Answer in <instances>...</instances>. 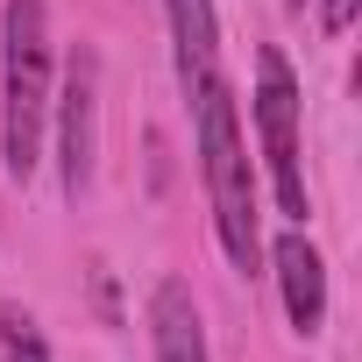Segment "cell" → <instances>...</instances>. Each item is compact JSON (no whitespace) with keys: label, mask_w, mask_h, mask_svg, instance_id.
<instances>
[{"label":"cell","mask_w":362,"mask_h":362,"mask_svg":"<svg viewBox=\"0 0 362 362\" xmlns=\"http://www.w3.org/2000/svg\"><path fill=\"white\" fill-rule=\"evenodd\" d=\"M199 170H206V199H214V228H221V249L228 263L249 277L263 242H256V177H249V149H242V121H235V93L228 78H214L199 100Z\"/></svg>","instance_id":"1"},{"label":"cell","mask_w":362,"mask_h":362,"mask_svg":"<svg viewBox=\"0 0 362 362\" xmlns=\"http://www.w3.org/2000/svg\"><path fill=\"white\" fill-rule=\"evenodd\" d=\"M50 121V15L43 0H8V78H0V156L8 177H36Z\"/></svg>","instance_id":"2"},{"label":"cell","mask_w":362,"mask_h":362,"mask_svg":"<svg viewBox=\"0 0 362 362\" xmlns=\"http://www.w3.org/2000/svg\"><path fill=\"white\" fill-rule=\"evenodd\" d=\"M256 71H263V86H256V135H263V156H270V185H277V206L291 214V221H305V170H298V78H291V64H284V50H256Z\"/></svg>","instance_id":"3"},{"label":"cell","mask_w":362,"mask_h":362,"mask_svg":"<svg viewBox=\"0 0 362 362\" xmlns=\"http://www.w3.org/2000/svg\"><path fill=\"white\" fill-rule=\"evenodd\" d=\"M93 107H100V78H93V57L78 50L71 71H64V93H57V170H64V199H86V185H93V149H100Z\"/></svg>","instance_id":"4"},{"label":"cell","mask_w":362,"mask_h":362,"mask_svg":"<svg viewBox=\"0 0 362 362\" xmlns=\"http://www.w3.org/2000/svg\"><path fill=\"white\" fill-rule=\"evenodd\" d=\"M170 36H177V78H185V100H199V93L221 78L214 0H170Z\"/></svg>","instance_id":"5"},{"label":"cell","mask_w":362,"mask_h":362,"mask_svg":"<svg viewBox=\"0 0 362 362\" xmlns=\"http://www.w3.org/2000/svg\"><path fill=\"white\" fill-rule=\"evenodd\" d=\"M149 334H156V362H206V327L192 305L185 277H163L149 298Z\"/></svg>","instance_id":"6"},{"label":"cell","mask_w":362,"mask_h":362,"mask_svg":"<svg viewBox=\"0 0 362 362\" xmlns=\"http://www.w3.org/2000/svg\"><path fill=\"white\" fill-rule=\"evenodd\" d=\"M277 284H284L291 327L298 334H320V320H327V263H320V249L305 235H284L277 242Z\"/></svg>","instance_id":"7"},{"label":"cell","mask_w":362,"mask_h":362,"mask_svg":"<svg viewBox=\"0 0 362 362\" xmlns=\"http://www.w3.org/2000/svg\"><path fill=\"white\" fill-rule=\"evenodd\" d=\"M0 334H8V348H15V362H50V348L36 341V327H29L22 313H0Z\"/></svg>","instance_id":"8"},{"label":"cell","mask_w":362,"mask_h":362,"mask_svg":"<svg viewBox=\"0 0 362 362\" xmlns=\"http://www.w3.org/2000/svg\"><path fill=\"white\" fill-rule=\"evenodd\" d=\"M355 8H362V0H320V22H327V29L341 36V29L355 22Z\"/></svg>","instance_id":"9"}]
</instances>
